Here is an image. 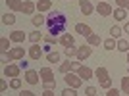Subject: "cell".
<instances>
[{"instance_id": "cell-1", "label": "cell", "mask_w": 129, "mask_h": 96, "mask_svg": "<svg viewBox=\"0 0 129 96\" xmlns=\"http://www.w3.org/2000/svg\"><path fill=\"white\" fill-rule=\"evenodd\" d=\"M46 27H48V33L50 35H64L66 33V27H68V17L62 14V12H58V10H54V12H50L48 14V17H46Z\"/></svg>"}, {"instance_id": "cell-2", "label": "cell", "mask_w": 129, "mask_h": 96, "mask_svg": "<svg viewBox=\"0 0 129 96\" xmlns=\"http://www.w3.org/2000/svg\"><path fill=\"white\" fill-rule=\"evenodd\" d=\"M94 77L98 79V83H100V86L102 88H112V79H110V73H108V69L104 67V65H98L96 69H94Z\"/></svg>"}, {"instance_id": "cell-3", "label": "cell", "mask_w": 129, "mask_h": 96, "mask_svg": "<svg viewBox=\"0 0 129 96\" xmlns=\"http://www.w3.org/2000/svg\"><path fill=\"white\" fill-rule=\"evenodd\" d=\"M6 58H8V62H21V60L25 58V48L23 46L12 48L10 52H6Z\"/></svg>"}, {"instance_id": "cell-4", "label": "cell", "mask_w": 129, "mask_h": 96, "mask_svg": "<svg viewBox=\"0 0 129 96\" xmlns=\"http://www.w3.org/2000/svg\"><path fill=\"white\" fill-rule=\"evenodd\" d=\"M64 81L68 83V86H71V88H79V86L83 85V79H81L77 73H73V71L66 73V75H64Z\"/></svg>"}, {"instance_id": "cell-5", "label": "cell", "mask_w": 129, "mask_h": 96, "mask_svg": "<svg viewBox=\"0 0 129 96\" xmlns=\"http://www.w3.org/2000/svg\"><path fill=\"white\" fill-rule=\"evenodd\" d=\"M79 65H81V62H79V60H77V62L66 60L64 64H60V73H62V75H66V73H70V71H77V69H79Z\"/></svg>"}, {"instance_id": "cell-6", "label": "cell", "mask_w": 129, "mask_h": 96, "mask_svg": "<svg viewBox=\"0 0 129 96\" xmlns=\"http://www.w3.org/2000/svg\"><path fill=\"white\" fill-rule=\"evenodd\" d=\"M19 73H21V67H19V64H8V65L4 67V77L16 79V77H19Z\"/></svg>"}, {"instance_id": "cell-7", "label": "cell", "mask_w": 129, "mask_h": 96, "mask_svg": "<svg viewBox=\"0 0 129 96\" xmlns=\"http://www.w3.org/2000/svg\"><path fill=\"white\" fill-rule=\"evenodd\" d=\"M96 12H98V16L108 17V16H112V14H114V8L108 4V2H98V4H96Z\"/></svg>"}, {"instance_id": "cell-8", "label": "cell", "mask_w": 129, "mask_h": 96, "mask_svg": "<svg viewBox=\"0 0 129 96\" xmlns=\"http://www.w3.org/2000/svg\"><path fill=\"white\" fill-rule=\"evenodd\" d=\"M75 73L79 75V77H81L83 81H89V79H92V77H94V71H92L91 67H87V65H83V64L79 65V69H77Z\"/></svg>"}, {"instance_id": "cell-9", "label": "cell", "mask_w": 129, "mask_h": 96, "mask_svg": "<svg viewBox=\"0 0 129 96\" xmlns=\"http://www.w3.org/2000/svg\"><path fill=\"white\" fill-rule=\"evenodd\" d=\"M91 54H92V48L89 46V44H83V46L77 48V56H75V58L79 60V62H83V60H87Z\"/></svg>"}, {"instance_id": "cell-10", "label": "cell", "mask_w": 129, "mask_h": 96, "mask_svg": "<svg viewBox=\"0 0 129 96\" xmlns=\"http://www.w3.org/2000/svg\"><path fill=\"white\" fill-rule=\"evenodd\" d=\"M39 73H41V81H43V83H56V79H54V71L50 69V67H43Z\"/></svg>"}, {"instance_id": "cell-11", "label": "cell", "mask_w": 129, "mask_h": 96, "mask_svg": "<svg viewBox=\"0 0 129 96\" xmlns=\"http://www.w3.org/2000/svg\"><path fill=\"white\" fill-rule=\"evenodd\" d=\"M39 79H41V73L35 69H27L25 71V81L29 85H39Z\"/></svg>"}, {"instance_id": "cell-12", "label": "cell", "mask_w": 129, "mask_h": 96, "mask_svg": "<svg viewBox=\"0 0 129 96\" xmlns=\"http://www.w3.org/2000/svg\"><path fill=\"white\" fill-rule=\"evenodd\" d=\"M79 10H81L83 16H91L92 12H94V6H92L89 0H81V2H79Z\"/></svg>"}, {"instance_id": "cell-13", "label": "cell", "mask_w": 129, "mask_h": 96, "mask_svg": "<svg viewBox=\"0 0 129 96\" xmlns=\"http://www.w3.org/2000/svg\"><path fill=\"white\" fill-rule=\"evenodd\" d=\"M75 33H79V35H83L85 38H89L92 35V29L89 25H85V23H77L75 25Z\"/></svg>"}, {"instance_id": "cell-14", "label": "cell", "mask_w": 129, "mask_h": 96, "mask_svg": "<svg viewBox=\"0 0 129 96\" xmlns=\"http://www.w3.org/2000/svg\"><path fill=\"white\" fill-rule=\"evenodd\" d=\"M43 52H44V50L39 46V44H33V46L29 48V58H31V60H41V58H43Z\"/></svg>"}, {"instance_id": "cell-15", "label": "cell", "mask_w": 129, "mask_h": 96, "mask_svg": "<svg viewBox=\"0 0 129 96\" xmlns=\"http://www.w3.org/2000/svg\"><path fill=\"white\" fill-rule=\"evenodd\" d=\"M12 40V42H17V44H21L23 40L27 38V35L23 31H14V33H10V37H8Z\"/></svg>"}, {"instance_id": "cell-16", "label": "cell", "mask_w": 129, "mask_h": 96, "mask_svg": "<svg viewBox=\"0 0 129 96\" xmlns=\"http://www.w3.org/2000/svg\"><path fill=\"white\" fill-rule=\"evenodd\" d=\"M73 42H75V38H73V35H70V33H64V35L60 37V44H62L64 48L73 46Z\"/></svg>"}, {"instance_id": "cell-17", "label": "cell", "mask_w": 129, "mask_h": 96, "mask_svg": "<svg viewBox=\"0 0 129 96\" xmlns=\"http://www.w3.org/2000/svg\"><path fill=\"white\" fill-rule=\"evenodd\" d=\"M35 10H37V4H35V2H31V0H27V2H23V14H25V16H33V14H35Z\"/></svg>"}, {"instance_id": "cell-18", "label": "cell", "mask_w": 129, "mask_h": 96, "mask_svg": "<svg viewBox=\"0 0 129 96\" xmlns=\"http://www.w3.org/2000/svg\"><path fill=\"white\" fill-rule=\"evenodd\" d=\"M37 10L41 12V14L52 10V0H39V2H37Z\"/></svg>"}, {"instance_id": "cell-19", "label": "cell", "mask_w": 129, "mask_h": 96, "mask_svg": "<svg viewBox=\"0 0 129 96\" xmlns=\"http://www.w3.org/2000/svg\"><path fill=\"white\" fill-rule=\"evenodd\" d=\"M4 2L8 4V8L14 10V12H21L23 10V2L21 0H4Z\"/></svg>"}, {"instance_id": "cell-20", "label": "cell", "mask_w": 129, "mask_h": 96, "mask_svg": "<svg viewBox=\"0 0 129 96\" xmlns=\"http://www.w3.org/2000/svg\"><path fill=\"white\" fill-rule=\"evenodd\" d=\"M114 17H116V21H125V19H127V10H123V8H116V10H114V14H112Z\"/></svg>"}, {"instance_id": "cell-21", "label": "cell", "mask_w": 129, "mask_h": 96, "mask_svg": "<svg viewBox=\"0 0 129 96\" xmlns=\"http://www.w3.org/2000/svg\"><path fill=\"white\" fill-rule=\"evenodd\" d=\"M31 23H33L35 27H41V25H44V23H46V17L39 12V14H35V16L31 17Z\"/></svg>"}, {"instance_id": "cell-22", "label": "cell", "mask_w": 129, "mask_h": 96, "mask_svg": "<svg viewBox=\"0 0 129 96\" xmlns=\"http://www.w3.org/2000/svg\"><path fill=\"white\" fill-rule=\"evenodd\" d=\"M10 42H12V40H10V38H6V37L0 38V52H2V54H6V52H10V50H12Z\"/></svg>"}, {"instance_id": "cell-23", "label": "cell", "mask_w": 129, "mask_h": 96, "mask_svg": "<svg viewBox=\"0 0 129 96\" xmlns=\"http://www.w3.org/2000/svg\"><path fill=\"white\" fill-rule=\"evenodd\" d=\"M121 33H123V27H118V25H112L110 27V37L112 38H121Z\"/></svg>"}, {"instance_id": "cell-24", "label": "cell", "mask_w": 129, "mask_h": 96, "mask_svg": "<svg viewBox=\"0 0 129 96\" xmlns=\"http://www.w3.org/2000/svg\"><path fill=\"white\" fill-rule=\"evenodd\" d=\"M46 62H48V64H58V62H60V54L56 52V50L48 52V54H46Z\"/></svg>"}, {"instance_id": "cell-25", "label": "cell", "mask_w": 129, "mask_h": 96, "mask_svg": "<svg viewBox=\"0 0 129 96\" xmlns=\"http://www.w3.org/2000/svg\"><path fill=\"white\" fill-rule=\"evenodd\" d=\"M2 23H4V25H14V23H16V16H14V14H4V16H2Z\"/></svg>"}, {"instance_id": "cell-26", "label": "cell", "mask_w": 129, "mask_h": 96, "mask_svg": "<svg viewBox=\"0 0 129 96\" xmlns=\"http://www.w3.org/2000/svg\"><path fill=\"white\" fill-rule=\"evenodd\" d=\"M102 46L106 48V50H116V48H118V42H116V38H106L102 42Z\"/></svg>"}, {"instance_id": "cell-27", "label": "cell", "mask_w": 129, "mask_h": 96, "mask_svg": "<svg viewBox=\"0 0 129 96\" xmlns=\"http://www.w3.org/2000/svg\"><path fill=\"white\" fill-rule=\"evenodd\" d=\"M100 42H102V40H100V37H98V35H94V33L87 38V44H89V46H98Z\"/></svg>"}, {"instance_id": "cell-28", "label": "cell", "mask_w": 129, "mask_h": 96, "mask_svg": "<svg viewBox=\"0 0 129 96\" xmlns=\"http://www.w3.org/2000/svg\"><path fill=\"white\" fill-rule=\"evenodd\" d=\"M118 50L119 52H129V40H123V38H119L118 40Z\"/></svg>"}, {"instance_id": "cell-29", "label": "cell", "mask_w": 129, "mask_h": 96, "mask_svg": "<svg viewBox=\"0 0 129 96\" xmlns=\"http://www.w3.org/2000/svg\"><path fill=\"white\" fill-rule=\"evenodd\" d=\"M41 38H43V33H41V31H33L31 35H29V40H31L33 44H37Z\"/></svg>"}, {"instance_id": "cell-30", "label": "cell", "mask_w": 129, "mask_h": 96, "mask_svg": "<svg viewBox=\"0 0 129 96\" xmlns=\"http://www.w3.org/2000/svg\"><path fill=\"white\" fill-rule=\"evenodd\" d=\"M64 54L68 56V60H70V58H73V56H77V48L75 46H68V48H64Z\"/></svg>"}, {"instance_id": "cell-31", "label": "cell", "mask_w": 129, "mask_h": 96, "mask_svg": "<svg viewBox=\"0 0 129 96\" xmlns=\"http://www.w3.org/2000/svg\"><path fill=\"white\" fill-rule=\"evenodd\" d=\"M62 96H77V88H71V86H66L62 90Z\"/></svg>"}, {"instance_id": "cell-32", "label": "cell", "mask_w": 129, "mask_h": 96, "mask_svg": "<svg viewBox=\"0 0 129 96\" xmlns=\"http://www.w3.org/2000/svg\"><path fill=\"white\" fill-rule=\"evenodd\" d=\"M10 88H14V90H19V88H21V79H12L10 81Z\"/></svg>"}, {"instance_id": "cell-33", "label": "cell", "mask_w": 129, "mask_h": 96, "mask_svg": "<svg viewBox=\"0 0 129 96\" xmlns=\"http://www.w3.org/2000/svg\"><path fill=\"white\" fill-rule=\"evenodd\" d=\"M121 90H123L125 94L129 96V75H127V77H123V79H121Z\"/></svg>"}, {"instance_id": "cell-34", "label": "cell", "mask_w": 129, "mask_h": 96, "mask_svg": "<svg viewBox=\"0 0 129 96\" xmlns=\"http://www.w3.org/2000/svg\"><path fill=\"white\" fill-rule=\"evenodd\" d=\"M118 2V8H123V10H129V0H116Z\"/></svg>"}, {"instance_id": "cell-35", "label": "cell", "mask_w": 129, "mask_h": 96, "mask_svg": "<svg viewBox=\"0 0 129 96\" xmlns=\"http://www.w3.org/2000/svg\"><path fill=\"white\" fill-rule=\"evenodd\" d=\"M44 42H46V44H56L58 40H56L54 35H46V37H44Z\"/></svg>"}, {"instance_id": "cell-36", "label": "cell", "mask_w": 129, "mask_h": 96, "mask_svg": "<svg viewBox=\"0 0 129 96\" xmlns=\"http://www.w3.org/2000/svg\"><path fill=\"white\" fill-rule=\"evenodd\" d=\"M85 94L87 96H96V88H94V86H87V88H85Z\"/></svg>"}, {"instance_id": "cell-37", "label": "cell", "mask_w": 129, "mask_h": 96, "mask_svg": "<svg viewBox=\"0 0 129 96\" xmlns=\"http://www.w3.org/2000/svg\"><path fill=\"white\" fill-rule=\"evenodd\" d=\"M106 96H119V90H118V88H108Z\"/></svg>"}, {"instance_id": "cell-38", "label": "cell", "mask_w": 129, "mask_h": 96, "mask_svg": "<svg viewBox=\"0 0 129 96\" xmlns=\"http://www.w3.org/2000/svg\"><path fill=\"white\" fill-rule=\"evenodd\" d=\"M6 88H8V83H6V79H2L0 81V92H4Z\"/></svg>"}, {"instance_id": "cell-39", "label": "cell", "mask_w": 129, "mask_h": 96, "mask_svg": "<svg viewBox=\"0 0 129 96\" xmlns=\"http://www.w3.org/2000/svg\"><path fill=\"white\" fill-rule=\"evenodd\" d=\"M19 96H37V94L31 92V90H21V92H19Z\"/></svg>"}, {"instance_id": "cell-40", "label": "cell", "mask_w": 129, "mask_h": 96, "mask_svg": "<svg viewBox=\"0 0 129 96\" xmlns=\"http://www.w3.org/2000/svg\"><path fill=\"white\" fill-rule=\"evenodd\" d=\"M19 67H21V69H29V64H27V62H25V60H21V62H19Z\"/></svg>"}, {"instance_id": "cell-41", "label": "cell", "mask_w": 129, "mask_h": 96, "mask_svg": "<svg viewBox=\"0 0 129 96\" xmlns=\"http://www.w3.org/2000/svg\"><path fill=\"white\" fill-rule=\"evenodd\" d=\"M43 50H44L46 54H48V52H52V44H44V46H43Z\"/></svg>"}, {"instance_id": "cell-42", "label": "cell", "mask_w": 129, "mask_h": 96, "mask_svg": "<svg viewBox=\"0 0 129 96\" xmlns=\"http://www.w3.org/2000/svg\"><path fill=\"white\" fill-rule=\"evenodd\" d=\"M41 96H54V90H44Z\"/></svg>"}, {"instance_id": "cell-43", "label": "cell", "mask_w": 129, "mask_h": 96, "mask_svg": "<svg viewBox=\"0 0 129 96\" xmlns=\"http://www.w3.org/2000/svg\"><path fill=\"white\" fill-rule=\"evenodd\" d=\"M123 33H129V21H127V23L123 25Z\"/></svg>"}, {"instance_id": "cell-44", "label": "cell", "mask_w": 129, "mask_h": 96, "mask_svg": "<svg viewBox=\"0 0 129 96\" xmlns=\"http://www.w3.org/2000/svg\"><path fill=\"white\" fill-rule=\"evenodd\" d=\"M127 64H129V52H127Z\"/></svg>"}, {"instance_id": "cell-45", "label": "cell", "mask_w": 129, "mask_h": 96, "mask_svg": "<svg viewBox=\"0 0 129 96\" xmlns=\"http://www.w3.org/2000/svg\"><path fill=\"white\" fill-rule=\"evenodd\" d=\"M127 75H129V67H127Z\"/></svg>"}, {"instance_id": "cell-46", "label": "cell", "mask_w": 129, "mask_h": 96, "mask_svg": "<svg viewBox=\"0 0 129 96\" xmlns=\"http://www.w3.org/2000/svg\"><path fill=\"white\" fill-rule=\"evenodd\" d=\"M100 2H104V0H100Z\"/></svg>"}, {"instance_id": "cell-47", "label": "cell", "mask_w": 129, "mask_h": 96, "mask_svg": "<svg viewBox=\"0 0 129 96\" xmlns=\"http://www.w3.org/2000/svg\"><path fill=\"white\" fill-rule=\"evenodd\" d=\"M85 96H87V94H85Z\"/></svg>"}, {"instance_id": "cell-48", "label": "cell", "mask_w": 129, "mask_h": 96, "mask_svg": "<svg viewBox=\"0 0 129 96\" xmlns=\"http://www.w3.org/2000/svg\"><path fill=\"white\" fill-rule=\"evenodd\" d=\"M127 17H129V16H127Z\"/></svg>"}]
</instances>
